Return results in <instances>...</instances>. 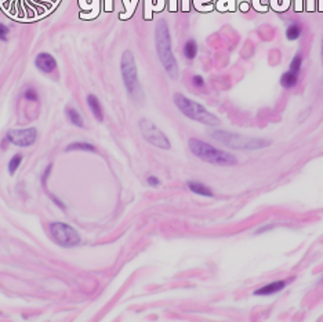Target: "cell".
Returning <instances> with one entry per match:
<instances>
[{
	"label": "cell",
	"instance_id": "1",
	"mask_svg": "<svg viewBox=\"0 0 323 322\" xmlns=\"http://www.w3.org/2000/svg\"><path fill=\"white\" fill-rule=\"evenodd\" d=\"M155 42H156V51L161 60L164 71L169 73L170 78L176 79L178 76L177 60L173 54L171 48V36H170L167 22L161 20L155 28Z\"/></svg>",
	"mask_w": 323,
	"mask_h": 322
},
{
	"label": "cell",
	"instance_id": "2",
	"mask_svg": "<svg viewBox=\"0 0 323 322\" xmlns=\"http://www.w3.org/2000/svg\"><path fill=\"white\" fill-rule=\"evenodd\" d=\"M189 150L191 152L194 153L196 158L202 159V161L211 163V165H218V166H232L235 165L238 159L235 158L234 155L221 151L213 145L204 143L202 140L198 138H191L188 141Z\"/></svg>",
	"mask_w": 323,
	"mask_h": 322
},
{
	"label": "cell",
	"instance_id": "3",
	"mask_svg": "<svg viewBox=\"0 0 323 322\" xmlns=\"http://www.w3.org/2000/svg\"><path fill=\"white\" fill-rule=\"evenodd\" d=\"M210 137L214 138L216 141L222 143L226 147H231L235 150H247V151L262 150L271 144V141L265 138L249 137V136H242V134L231 133L225 130H211Z\"/></svg>",
	"mask_w": 323,
	"mask_h": 322
},
{
	"label": "cell",
	"instance_id": "4",
	"mask_svg": "<svg viewBox=\"0 0 323 322\" xmlns=\"http://www.w3.org/2000/svg\"><path fill=\"white\" fill-rule=\"evenodd\" d=\"M173 98H174V104L180 109V112L186 118H189V119H192L195 122H199V123H203V125H207V126L220 125V119L214 113L209 112L199 103H196L194 100H189L188 97L181 94V93H176Z\"/></svg>",
	"mask_w": 323,
	"mask_h": 322
},
{
	"label": "cell",
	"instance_id": "5",
	"mask_svg": "<svg viewBox=\"0 0 323 322\" xmlns=\"http://www.w3.org/2000/svg\"><path fill=\"white\" fill-rule=\"evenodd\" d=\"M121 72L123 78L124 87L127 90L129 96L133 98V101H141L144 98V91L141 87V83L138 81V71L136 58L130 50H126L123 53L121 60Z\"/></svg>",
	"mask_w": 323,
	"mask_h": 322
},
{
	"label": "cell",
	"instance_id": "6",
	"mask_svg": "<svg viewBox=\"0 0 323 322\" xmlns=\"http://www.w3.org/2000/svg\"><path fill=\"white\" fill-rule=\"evenodd\" d=\"M50 234L56 243L62 248H73L81 243V235L69 224L61 221H54L50 224Z\"/></svg>",
	"mask_w": 323,
	"mask_h": 322
},
{
	"label": "cell",
	"instance_id": "7",
	"mask_svg": "<svg viewBox=\"0 0 323 322\" xmlns=\"http://www.w3.org/2000/svg\"><path fill=\"white\" fill-rule=\"evenodd\" d=\"M138 128L141 130L142 137L145 138L149 144L155 145L158 148H162V150H170L171 144H170V140L167 138V136L149 119H145V118L141 119L138 123Z\"/></svg>",
	"mask_w": 323,
	"mask_h": 322
},
{
	"label": "cell",
	"instance_id": "8",
	"mask_svg": "<svg viewBox=\"0 0 323 322\" xmlns=\"http://www.w3.org/2000/svg\"><path fill=\"white\" fill-rule=\"evenodd\" d=\"M36 138H38V130L35 128L10 130L6 134V140L8 143L17 145V147H31L32 144H35Z\"/></svg>",
	"mask_w": 323,
	"mask_h": 322
},
{
	"label": "cell",
	"instance_id": "9",
	"mask_svg": "<svg viewBox=\"0 0 323 322\" xmlns=\"http://www.w3.org/2000/svg\"><path fill=\"white\" fill-rule=\"evenodd\" d=\"M35 66L43 73L54 72L57 68V61L54 57L49 53H40L35 58Z\"/></svg>",
	"mask_w": 323,
	"mask_h": 322
},
{
	"label": "cell",
	"instance_id": "10",
	"mask_svg": "<svg viewBox=\"0 0 323 322\" xmlns=\"http://www.w3.org/2000/svg\"><path fill=\"white\" fill-rule=\"evenodd\" d=\"M286 285H287V281H284V279L271 282V283L264 285L257 290H254V296H271V295H275V293L284 289Z\"/></svg>",
	"mask_w": 323,
	"mask_h": 322
},
{
	"label": "cell",
	"instance_id": "11",
	"mask_svg": "<svg viewBox=\"0 0 323 322\" xmlns=\"http://www.w3.org/2000/svg\"><path fill=\"white\" fill-rule=\"evenodd\" d=\"M87 105H89L90 111L93 112V115L96 116V119L98 122L104 121V112H102V107H101V103L98 100L97 97L94 94H89L87 96Z\"/></svg>",
	"mask_w": 323,
	"mask_h": 322
},
{
	"label": "cell",
	"instance_id": "12",
	"mask_svg": "<svg viewBox=\"0 0 323 322\" xmlns=\"http://www.w3.org/2000/svg\"><path fill=\"white\" fill-rule=\"evenodd\" d=\"M299 83V73L291 72V71H286L281 76V85L283 89H294Z\"/></svg>",
	"mask_w": 323,
	"mask_h": 322
},
{
	"label": "cell",
	"instance_id": "13",
	"mask_svg": "<svg viewBox=\"0 0 323 322\" xmlns=\"http://www.w3.org/2000/svg\"><path fill=\"white\" fill-rule=\"evenodd\" d=\"M188 188L192 191L194 193H198V195H202V196H206V198H213V191L207 185L202 184V183H198V181H188L186 183Z\"/></svg>",
	"mask_w": 323,
	"mask_h": 322
},
{
	"label": "cell",
	"instance_id": "14",
	"mask_svg": "<svg viewBox=\"0 0 323 322\" xmlns=\"http://www.w3.org/2000/svg\"><path fill=\"white\" fill-rule=\"evenodd\" d=\"M66 151H87V152H97V148L90 143L86 141H78V143H72L66 147Z\"/></svg>",
	"mask_w": 323,
	"mask_h": 322
},
{
	"label": "cell",
	"instance_id": "15",
	"mask_svg": "<svg viewBox=\"0 0 323 322\" xmlns=\"http://www.w3.org/2000/svg\"><path fill=\"white\" fill-rule=\"evenodd\" d=\"M65 112H66V116H68V119H69V122H71L72 125L78 126V128H84L83 118H81V115L79 113L78 109H75V108H66Z\"/></svg>",
	"mask_w": 323,
	"mask_h": 322
},
{
	"label": "cell",
	"instance_id": "16",
	"mask_svg": "<svg viewBox=\"0 0 323 322\" xmlns=\"http://www.w3.org/2000/svg\"><path fill=\"white\" fill-rule=\"evenodd\" d=\"M301 33H303V26L299 22H291L286 28V38L289 41H297V39H300Z\"/></svg>",
	"mask_w": 323,
	"mask_h": 322
},
{
	"label": "cell",
	"instance_id": "17",
	"mask_svg": "<svg viewBox=\"0 0 323 322\" xmlns=\"http://www.w3.org/2000/svg\"><path fill=\"white\" fill-rule=\"evenodd\" d=\"M196 54H198V44H196V42L194 39L186 41V43L184 44V56H185L186 60H194Z\"/></svg>",
	"mask_w": 323,
	"mask_h": 322
},
{
	"label": "cell",
	"instance_id": "18",
	"mask_svg": "<svg viewBox=\"0 0 323 322\" xmlns=\"http://www.w3.org/2000/svg\"><path fill=\"white\" fill-rule=\"evenodd\" d=\"M21 162H22V155H21V153H16V155L10 159V162H8V173H10V174H14L17 170H18V168L21 166Z\"/></svg>",
	"mask_w": 323,
	"mask_h": 322
},
{
	"label": "cell",
	"instance_id": "19",
	"mask_svg": "<svg viewBox=\"0 0 323 322\" xmlns=\"http://www.w3.org/2000/svg\"><path fill=\"white\" fill-rule=\"evenodd\" d=\"M290 68H289V71L294 73H299L301 72V66H303V56L301 54H296V56L293 57V60L290 61V65H289Z\"/></svg>",
	"mask_w": 323,
	"mask_h": 322
},
{
	"label": "cell",
	"instance_id": "20",
	"mask_svg": "<svg viewBox=\"0 0 323 322\" xmlns=\"http://www.w3.org/2000/svg\"><path fill=\"white\" fill-rule=\"evenodd\" d=\"M24 98L25 100H28V101H38V93H36V90L32 89V87H29V89H26L24 91Z\"/></svg>",
	"mask_w": 323,
	"mask_h": 322
},
{
	"label": "cell",
	"instance_id": "21",
	"mask_svg": "<svg viewBox=\"0 0 323 322\" xmlns=\"http://www.w3.org/2000/svg\"><path fill=\"white\" fill-rule=\"evenodd\" d=\"M192 85H194L195 87H198V89H202L203 86H204V79L201 75H195V76H192Z\"/></svg>",
	"mask_w": 323,
	"mask_h": 322
},
{
	"label": "cell",
	"instance_id": "22",
	"mask_svg": "<svg viewBox=\"0 0 323 322\" xmlns=\"http://www.w3.org/2000/svg\"><path fill=\"white\" fill-rule=\"evenodd\" d=\"M8 33H10V31H8L7 26H6V25H4V24H1V22H0V41H1V42H7Z\"/></svg>",
	"mask_w": 323,
	"mask_h": 322
},
{
	"label": "cell",
	"instance_id": "23",
	"mask_svg": "<svg viewBox=\"0 0 323 322\" xmlns=\"http://www.w3.org/2000/svg\"><path fill=\"white\" fill-rule=\"evenodd\" d=\"M51 170H53V165L50 163V165H47V168H46L44 173H43V176H41V183H43V184H46V181H47V178H49Z\"/></svg>",
	"mask_w": 323,
	"mask_h": 322
},
{
	"label": "cell",
	"instance_id": "24",
	"mask_svg": "<svg viewBox=\"0 0 323 322\" xmlns=\"http://www.w3.org/2000/svg\"><path fill=\"white\" fill-rule=\"evenodd\" d=\"M146 183L151 185V187H158V185L161 184L159 178L155 177V176H149V177L146 178Z\"/></svg>",
	"mask_w": 323,
	"mask_h": 322
},
{
	"label": "cell",
	"instance_id": "25",
	"mask_svg": "<svg viewBox=\"0 0 323 322\" xmlns=\"http://www.w3.org/2000/svg\"><path fill=\"white\" fill-rule=\"evenodd\" d=\"M272 228H274V226H272V224H271V226L261 227V228H260L259 231H257V234H262V233H264V231H269V230H272Z\"/></svg>",
	"mask_w": 323,
	"mask_h": 322
},
{
	"label": "cell",
	"instance_id": "26",
	"mask_svg": "<svg viewBox=\"0 0 323 322\" xmlns=\"http://www.w3.org/2000/svg\"><path fill=\"white\" fill-rule=\"evenodd\" d=\"M321 56H322V64H323V35H322V46H321Z\"/></svg>",
	"mask_w": 323,
	"mask_h": 322
}]
</instances>
